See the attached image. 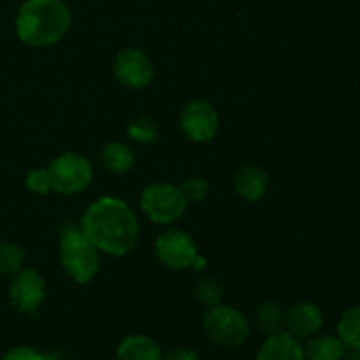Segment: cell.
I'll return each mask as SVG.
<instances>
[{"mask_svg":"<svg viewBox=\"0 0 360 360\" xmlns=\"http://www.w3.org/2000/svg\"><path fill=\"white\" fill-rule=\"evenodd\" d=\"M70 21V11L63 0H27L18 11L16 32L25 44L44 48L62 41Z\"/></svg>","mask_w":360,"mask_h":360,"instance_id":"obj_2","label":"cell"},{"mask_svg":"<svg viewBox=\"0 0 360 360\" xmlns=\"http://www.w3.org/2000/svg\"><path fill=\"white\" fill-rule=\"evenodd\" d=\"M153 63L150 56L137 48H125L115 60V76L132 90L148 86L153 79Z\"/></svg>","mask_w":360,"mask_h":360,"instance_id":"obj_10","label":"cell"},{"mask_svg":"<svg viewBox=\"0 0 360 360\" xmlns=\"http://www.w3.org/2000/svg\"><path fill=\"white\" fill-rule=\"evenodd\" d=\"M25 262V252L14 243H0V274H16Z\"/></svg>","mask_w":360,"mask_h":360,"instance_id":"obj_20","label":"cell"},{"mask_svg":"<svg viewBox=\"0 0 360 360\" xmlns=\"http://www.w3.org/2000/svg\"><path fill=\"white\" fill-rule=\"evenodd\" d=\"M51 188L62 195H74L88 188L94 179L90 162L76 153H63L56 157L48 167Z\"/></svg>","mask_w":360,"mask_h":360,"instance_id":"obj_6","label":"cell"},{"mask_svg":"<svg viewBox=\"0 0 360 360\" xmlns=\"http://www.w3.org/2000/svg\"><path fill=\"white\" fill-rule=\"evenodd\" d=\"M195 295L200 304H204L206 308H213V306L221 304V299H224V285L214 276H206L197 285Z\"/></svg>","mask_w":360,"mask_h":360,"instance_id":"obj_19","label":"cell"},{"mask_svg":"<svg viewBox=\"0 0 360 360\" xmlns=\"http://www.w3.org/2000/svg\"><path fill=\"white\" fill-rule=\"evenodd\" d=\"M102 164L115 174H122L132 169L134 153L127 144L123 143H109L102 150Z\"/></svg>","mask_w":360,"mask_h":360,"instance_id":"obj_16","label":"cell"},{"mask_svg":"<svg viewBox=\"0 0 360 360\" xmlns=\"http://www.w3.org/2000/svg\"><path fill=\"white\" fill-rule=\"evenodd\" d=\"M207 340L221 348H238L250 338V323L241 311L231 306L218 304L207 308L202 319Z\"/></svg>","mask_w":360,"mask_h":360,"instance_id":"obj_4","label":"cell"},{"mask_svg":"<svg viewBox=\"0 0 360 360\" xmlns=\"http://www.w3.org/2000/svg\"><path fill=\"white\" fill-rule=\"evenodd\" d=\"M322 323V309L315 302H295L285 311V330L297 340H308V338L315 336Z\"/></svg>","mask_w":360,"mask_h":360,"instance_id":"obj_11","label":"cell"},{"mask_svg":"<svg viewBox=\"0 0 360 360\" xmlns=\"http://www.w3.org/2000/svg\"><path fill=\"white\" fill-rule=\"evenodd\" d=\"M27 188L32 193H37V195H44L51 190V179H49L48 169H37V171H32L27 176Z\"/></svg>","mask_w":360,"mask_h":360,"instance_id":"obj_23","label":"cell"},{"mask_svg":"<svg viewBox=\"0 0 360 360\" xmlns=\"http://www.w3.org/2000/svg\"><path fill=\"white\" fill-rule=\"evenodd\" d=\"M60 259L63 269L76 283H90L98 273V255L94 243L83 231L69 227L60 241Z\"/></svg>","mask_w":360,"mask_h":360,"instance_id":"obj_3","label":"cell"},{"mask_svg":"<svg viewBox=\"0 0 360 360\" xmlns=\"http://www.w3.org/2000/svg\"><path fill=\"white\" fill-rule=\"evenodd\" d=\"M164 352L160 345L144 334H132L123 338L116 348V360H162Z\"/></svg>","mask_w":360,"mask_h":360,"instance_id":"obj_14","label":"cell"},{"mask_svg":"<svg viewBox=\"0 0 360 360\" xmlns=\"http://www.w3.org/2000/svg\"><path fill=\"white\" fill-rule=\"evenodd\" d=\"M218 125L220 118L217 109L206 101L188 102L179 120L183 134L193 143H206L213 139L218 132Z\"/></svg>","mask_w":360,"mask_h":360,"instance_id":"obj_8","label":"cell"},{"mask_svg":"<svg viewBox=\"0 0 360 360\" xmlns=\"http://www.w3.org/2000/svg\"><path fill=\"white\" fill-rule=\"evenodd\" d=\"M81 231L97 250L123 257L137 245L139 224L129 204L122 199L101 197L84 211Z\"/></svg>","mask_w":360,"mask_h":360,"instance_id":"obj_1","label":"cell"},{"mask_svg":"<svg viewBox=\"0 0 360 360\" xmlns=\"http://www.w3.org/2000/svg\"><path fill=\"white\" fill-rule=\"evenodd\" d=\"M0 360H44V354L32 347H14L7 350Z\"/></svg>","mask_w":360,"mask_h":360,"instance_id":"obj_24","label":"cell"},{"mask_svg":"<svg viewBox=\"0 0 360 360\" xmlns=\"http://www.w3.org/2000/svg\"><path fill=\"white\" fill-rule=\"evenodd\" d=\"M267 174L259 165L245 164L238 169L234 176V190L241 199L248 202H257L267 192Z\"/></svg>","mask_w":360,"mask_h":360,"instance_id":"obj_13","label":"cell"},{"mask_svg":"<svg viewBox=\"0 0 360 360\" xmlns=\"http://www.w3.org/2000/svg\"><path fill=\"white\" fill-rule=\"evenodd\" d=\"M255 360H306L304 347L301 340L287 330H281L267 336V340L260 345Z\"/></svg>","mask_w":360,"mask_h":360,"instance_id":"obj_12","label":"cell"},{"mask_svg":"<svg viewBox=\"0 0 360 360\" xmlns=\"http://www.w3.org/2000/svg\"><path fill=\"white\" fill-rule=\"evenodd\" d=\"M129 136L132 139H136L137 143H153L158 136V127L155 123V120L148 118V116H139L137 120H134L129 125Z\"/></svg>","mask_w":360,"mask_h":360,"instance_id":"obj_21","label":"cell"},{"mask_svg":"<svg viewBox=\"0 0 360 360\" xmlns=\"http://www.w3.org/2000/svg\"><path fill=\"white\" fill-rule=\"evenodd\" d=\"M343 360H360V350H350V348H348Z\"/></svg>","mask_w":360,"mask_h":360,"instance_id":"obj_27","label":"cell"},{"mask_svg":"<svg viewBox=\"0 0 360 360\" xmlns=\"http://www.w3.org/2000/svg\"><path fill=\"white\" fill-rule=\"evenodd\" d=\"M46 297L44 278L35 269H21L9 287V301L20 313H35Z\"/></svg>","mask_w":360,"mask_h":360,"instance_id":"obj_9","label":"cell"},{"mask_svg":"<svg viewBox=\"0 0 360 360\" xmlns=\"http://www.w3.org/2000/svg\"><path fill=\"white\" fill-rule=\"evenodd\" d=\"M338 338L350 350H360V304L341 315L338 322Z\"/></svg>","mask_w":360,"mask_h":360,"instance_id":"obj_18","label":"cell"},{"mask_svg":"<svg viewBox=\"0 0 360 360\" xmlns=\"http://www.w3.org/2000/svg\"><path fill=\"white\" fill-rule=\"evenodd\" d=\"M155 253L160 264L169 269H186L193 264L197 257V248L193 239L178 229H171L158 236L155 243Z\"/></svg>","mask_w":360,"mask_h":360,"instance_id":"obj_7","label":"cell"},{"mask_svg":"<svg viewBox=\"0 0 360 360\" xmlns=\"http://www.w3.org/2000/svg\"><path fill=\"white\" fill-rule=\"evenodd\" d=\"M185 195V199L188 202H200L207 197V192H210V185L204 178H199V176H193V178H188L183 181V185L179 186Z\"/></svg>","mask_w":360,"mask_h":360,"instance_id":"obj_22","label":"cell"},{"mask_svg":"<svg viewBox=\"0 0 360 360\" xmlns=\"http://www.w3.org/2000/svg\"><path fill=\"white\" fill-rule=\"evenodd\" d=\"M188 200L181 188L169 183H155L144 188L141 195V210L158 225H171L183 217Z\"/></svg>","mask_w":360,"mask_h":360,"instance_id":"obj_5","label":"cell"},{"mask_svg":"<svg viewBox=\"0 0 360 360\" xmlns=\"http://www.w3.org/2000/svg\"><path fill=\"white\" fill-rule=\"evenodd\" d=\"M348 348L338 336L320 334L311 336L304 347L306 360H343Z\"/></svg>","mask_w":360,"mask_h":360,"instance_id":"obj_15","label":"cell"},{"mask_svg":"<svg viewBox=\"0 0 360 360\" xmlns=\"http://www.w3.org/2000/svg\"><path fill=\"white\" fill-rule=\"evenodd\" d=\"M257 326L267 336L285 330V309L278 302H262L255 313Z\"/></svg>","mask_w":360,"mask_h":360,"instance_id":"obj_17","label":"cell"},{"mask_svg":"<svg viewBox=\"0 0 360 360\" xmlns=\"http://www.w3.org/2000/svg\"><path fill=\"white\" fill-rule=\"evenodd\" d=\"M162 360H199V355L192 348H174L167 352Z\"/></svg>","mask_w":360,"mask_h":360,"instance_id":"obj_25","label":"cell"},{"mask_svg":"<svg viewBox=\"0 0 360 360\" xmlns=\"http://www.w3.org/2000/svg\"><path fill=\"white\" fill-rule=\"evenodd\" d=\"M192 266H193V269H195V271H200V269H204V266H206V260H204L202 257L197 255L195 260H193Z\"/></svg>","mask_w":360,"mask_h":360,"instance_id":"obj_28","label":"cell"},{"mask_svg":"<svg viewBox=\"0 0 360 360\" xmlns=\"http://www.w3.org/2000/svg\"><path fill=\"white\" fill-rule=\"evenodd\" d=\"M44 360H65V357H63L62 352L55 350V352H49V354H44Z\"/></svg>","mask_w":360,"mask_h":360,"instance_id":"obj_26","label":"cell"}]
</instances>
